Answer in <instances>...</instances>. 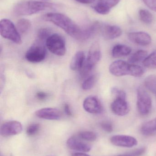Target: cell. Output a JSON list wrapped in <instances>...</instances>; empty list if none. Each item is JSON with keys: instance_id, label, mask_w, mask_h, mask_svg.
Returning a JSON list of instances; mask_svg holds the SVG:
<instances>
[{"instance_id": "cell-1", "label": "cell", "mask_w": 156, "mask_h": 156, "mask_svg": "<svg viewBox=\"0 0 156 156\" xmlns=\"http://www.w3.org/2000/svg\"><path fill=\"white\" fill-rule=\"evenodd\" d=\"M43 18L63 29L68 34L77 40H86L95 33L93 26L82 28L68 16L60 13H48L44 15Z\"/></svg>"}, {"instance_id": "cell-2", "label": "cell", "mask_w": 156, "mask_h": 156, "mask_svg": "<svg viewBox=\"0 0 156 156\" xmlns=\"http://www.w3.org/2000/svg\"><path fill=\"white\" fill-rule=\"evenodd\" d=\"M54 7V5L50 3L30 0L16 4L14 7L13 13L16 16L32 15Z\"/></svg>"}, {"instance_id": "cell-3", "label": "cell", "mask_w": 156, "mask_h": 156, "mask_svg": "<svg viewBox=\"0 0 156 156\" xmlns=\"http://www.w3.org/2000/svg\"><path fill=\"white\" fill-rule=\"evenodd\" d=\"M0 34L2 37L17 44H22L20 33L13 23L9 19H3L0 22Z\"/></svg>"}, {"instance_id": "cell-4", "label": "cell", "mask_w": 156, "mask_h": 156, "mask_svg": "<svg viewBox=\"0 0 156 156\" xmlns=\"http://www.w3.org/2000/svg\"><path fill=\"white\" fill-rule=\"evenodd\" d=\"M45 44L48 50L54 55L62 56L66 54V42L60 35H50L46 40Z\"/></svg>"}, {"instance_id": "cell-5", "label": "cell", "mask_w": 156, "mask_h": 156, "mask_svg": "<svg viewBox=\"0 0 156 156\" xmlns=\"http://www.w3.org/2000/svg\"><path fill=\"white\" fill-rule=\"evenodd\" d=\"M137 108L138 112L142 115H147L151 112L152 101L147 91L140 86L137 91Z\"/></svg>"}, {"instance_id": "cell-6", "label": "cell", "mask_w": 156, "mask_h": 156, "mask_svg": "<svg viewBox=\"0 0 156 156\" xmlns=\"http://www.w3.org/2000/svg\"><path fill=\"white\" fill-rule=\"evenodd\" d=\"M45 48L43 43L37 41L27 50L25 58L30 63H38L43 61L45 58Z\"/></svg>"}, {"instance_id": "cell-7", "label": "cell", "mask_w": 156, "mask_h": 156, "mask_svg": "<svg viewBox=\"0 0 156 156\" xmlns=\"http://www.w3.org/2000/svg\"><path fill=\"white\" fill-rule=\"evenodd\" d=\"M101 57V52L100 44L95 42L91 46L87 59L84 65L90 70L93 69L94 66L100 61Z\"/></svg>"}, {"instance_id": "cell-8", "label": "cell", "mask_w": 156, "mask_h": 156, "mask_svg": "<svg viewBox=\"0 0 156 156\" xmlns=\"http://www.w3.org/2000/svg\"><path fill=\"white\" fill-rule=\"evenodd\" d=\"M131 64L123 60H116L111 63L109 66L111 74L116 77L130 76Z\"/></svg>"}, {"instance_id": "cell-9", "label": "cell", "mask_w": 156, "mask_h": 156, "mask_svg": "<svg viewBox=\"0 0 156 156\" xmlns=\"http://www.w3.org/2000/svg\"><path fill=\"white\" fill-rule=\"evenodd\" d=\"M84 110L91 114H98L103 112V107L100 101L96 96L91 95L85 98L83 103Z\"/></svg>"}, {"instance_id": "cell-10", "label": "cell", "mask_w": 156, "mask_h": 156, "mask_svg": "<svg viewBox=\"0 0 156 156\" xmlns=\"http://www.w3.org/2000/svg\"><path fill=\"white\" fill-rule=\"evenodd\" d=\"M23 131V126L20 122L9 121L2 125L0 129L1 135L4 137L19 134Z\"/></svg>"}, {"instance_id": "cell-11", "label": "cell", "mask_w": 156, "mask_h": 156, "mask_svg": "<svg viewBox=\"0 0 156 156\" xmlns=\"http://www.w3.org/2000/svg\"><path fill=\"white\" fill-rule=\"evenodd\" d=\"M111 108L114 114L121 116L128 114L130 110L126 98L124 97H115L111 104Z\"/></svg>"}, {"instance_id": "cell-12", "label": "cell", "mask_w": 156, "mask_h": 156, "mask_svg": "<svg viewBox=\"0 0 156 156\" xmlns=\"http://www.w3.org/2000/svg\"><path fill=\"white\" fill-rule=\"evenodd\" d=\"M111 143L116 146L132 147L137 144V141L132 136L126 135H116L112 136Z\"/></svg>"}, {"instance_id": "cell-13", "label": "cell", "mask_w": 156, "mask_h": 156, "mask_svg": "<svg viewBox=\"0 0 156 156\" xmlns=\"http://www.w3.org/2000/svg\"><path fill=\"white\" fill-rule=\"evenodd\" d=\"M35 115L40 119L48 120H58L61 118L62 113L59 109L54 108H44L36 112Z\"/></svg>"}, {"instance_id": "cell-14", "label": "cell", "mask_w": 156, "mask_h": 156, "mask_svg": "<svg viewBox=\"0 0 156 156\" xmlns=\"http://www.w3.org/2000/svg\"><path fill=\"white\" fill-rule=\"evenodd\" d=\"M128 37L131 42L139 45H148L152 42L151 37L146 32H132L128 34Z\"/></svg>"}, {"instance_id": "cell-15", "label": "cell", "mask_w": 156, "mask_h": 156, "mask_svg": "<svg viewBox=\"0 0 156 156\" xmlns=\"http://www.w3.org/2000/svg\"><path fill=\"white\" fill-rule=\"evenodd\" d=\"M121 0H98V3L93 6L94 11L102 15H107L111 9L116 6Z\"/></svg>"}, {"instance_id": "cell-16", "label": "cell", "mask_w": 156, "mask_h": 156, "mask_svg": "<svg viewBox=\"0 0 156 156\" xmlns=\"http://www.w3.org/2000/svg\"><path fill=\"white\" fill-rule=\"evenodd\" d=\"M100 31L103 37L107 40L118 38L122 34V29L116 25H102Z\"/></svg>"}, {"instance_id": "cell-17", "label": "cell", "mask_w": 156, "mask_h": 156, "mask_svg": "<svg viewBox=\"0 0 156 156\" xmlns=\"http://www.w3.org/2000/svg\"><path fill=\"white\" fill-rule=\"evenodd\" d=\"M67 147L71 150L82 152H89L91 149V147L89 144L80 141L75 137H71L68 139Z\"/></svg>"}, {"instance_id": "cell-18", "label": "cell", "mask_w": 156, "mask_h": 156, "mask_svg": "<svg viewBox=\"0 0 156 156\" xmlns=\"http://www.w3.org/2000/svg\"><path fill=\"white\" fill-rule=\"evenodd\" d=\"M85 62V55L83 51H78L75 54L71 61L70 67L73 71L80 70Z\"/></svg>"}, {"instance_id": "cell-19", "label": "cell", "mask_w": 156, "mask_h": 156, "mask_svg": "<svg viewBox=\"0 0 156 156\" xmlns=\"http://www.w3.org/2000/svg\"><path fill=\"white\" fill-rule=\"evenodd\" d=\"M132 52V49L130 47L126 45H115L112 50V56L114 58H119L122 57L127 56Z\"/></svg>"}, {"instance_id": "cell-20", "label": "cell", "mask_w": 156, "mask_h": 156, "mask_svg": "<svg viewBox=\"0 0 156 156\" xmlns=\"http://www.w3.org/2000/svg\"><path fill=\"white\" fill-rule=\"evenodd\" d=\"M141 132L147 136H152L156 134V117L153 120L147 122L143 125Z\"/></svg>"}, {"instance_id": "cell-21", "label": "cell", "mask_w": 156, "mask_h": 156, "mask_svg": "<svg viewBox=\"0 0 156 156\" xmlns=\"http://www.w3.org/2000/svg\"><path fill=\"white\" fill-rule=\"evenodd\" d=\"M148 56V53L146 50H139L130 57L128 62L130 64H135L143 60Z\"/></svg>"}, {"instance_id": "cell-22", "label": "cell", "mask_w": 156, "mask_h": 156, "mask_svg": "<svg viewBox=\"0 0 156 156\" xmlns=\"http://www.w3.org/2000/svg\"><path fill=\"white\" fill-rule=\"evenodd\" d=\"M31 26V22L29 20L21 18L17 21L16 27L19 33L24 34L29 30Z\"/></svg>"}, {"instance_id": "cell-23", "label": "cell", "mask_w": 156, "mask_h": 156, "mask_svg": "<svg viewBox=\"0 0 156 156\" xmlns=\"http://www.w3.org/2000/svg\"><path fill=\"white\" fill-rule=\"evenodd\" d=\"M98 76L96 74L90 75L84 80L82 83V89L85 90H91L93 88L98 80Z\"/></svg>"}, {"instance_id": "cell-24", "label": "cell", "mask_w": 156, "mask_h": 156, "mask_svg": "<svg viewBox=\"0 0 156 156\" xmlns=\"http://www.w3.org/2000/svg\"><path fill=\"white\" fill-rule=\"evenodd\" d=\"M146 88L154 94H156V75H151L144 80Z\"/></svg>"}, {"instance_id": "cell-25", "label": "cell", "mask_w": 156, "mask_h": 156, "mask_svg": "<svg viewBox=\"0 0 156 156\" xmlns=\"http://www.w3.org/2000/svg\"><path fill=\"white\" fill-rule=\"evenodd\" d=\"M139 15L140 20L144 23L149 24L154 21V16L147 9H141L139 11Z\"/></svg>"}, {"instance_id": "cell-26", "label": "cell", "mask_w": 156, "mask_h": 156, "mask_svg": "<svg viewBox=\"0 0 156 156\" xmlns=\"http://www.w3.org/2000/svg\"><path fill=\"white\" fill-rule=\"evenodd\" d=\"M143 63L146 67L149 68H156V50L148 55Z\"/></svg>"}, {"instance_id": "cell-27", "label": "cell", "mask_w": 156, "mask_h": 156, "mask_svg": "<svg viewBox=\"0 0 156 156\" xmlns=\"http://www.w3.org/2000/svg\"><path fill=\"white\" fill-rule=\"evenodd\" d=\"M144 69L140 66L135 64H131L130 76L136 78L141 77L144 74Z\"/></svg>"}, {"instance_id": "cell-28", "label": "cell", "mask_w": 156, "mask_h": 156, "mask_svg": "<svg viewBox=\"0 0 156 156\" xmlns=\"http://www.w3.org/2000/svg\"><path fill=\"white\" fill-rule=\"evenodd\" d=\"M50 30L47 28H40L37 33V41L44 43L50 35Z\"/></svg>"}, {"instance_id": "cell-29", "label": "cell", "mask_w": 156, "mask_h": 156, "mask_svg": "<svg viewBox=\"0 0 156 156\" xmlns=\"http://www.w3.org/2000/svg\"><path fill=\"white\" fill-rule=\"evenodd\" d=\"M78 136L83 140L89 142H93L97 139V135L95 133L90 131H84L79 133Z\"/></svg>"}, {"instance_id": "cell-30", "label": "cell", "mask_w": 156, "mask_h": 156, "mask_svg": "<svg viewBox=\"0 0 156 156\" xmlns=\"http://www.w3.org/2000/svg\"><path fill=\"white\" fill-rule=\"evenodd\" d=\"M40 127V125L38 124H32L27 127L26 131L27 134L29 136L34 135L39 131Z\"/></svg>"}, {"instance_id": "cell-31", "label": "cell", "mask_w": 156, "mask_h": 156, "mask_svg": "<svg viewBox=\"0 0 156 156\" xmlns=\"http://www.w3.org/2000/svg\"><path fill=\"white\" fill-rule=\"evenodd\" d=\"M101 128L105 132L108 133H111L113 131V126L111 122L109 121H103L100 123Z\"/></svg>"}, {"instance_id": "cell-32", "label": "cell", "mask_w": 156, "mask_h": 156, "mask_svg": "<svg viewBox=\"0 0 156 156\" xmlns=\"http://www.w3.org/2000/svg\"><path fill=\"white\" fill-rule=\"evenodd\" d=\"M145 148L144 147L136 149L128 154H123L117 156H141L145 152Z\"/></svg>"}, {"instance_id": "cell-33", "label": "cell", "mask_w": 156, "mask_h": 156, "mask_svg": "<svg viewBox=\"0 0 156 156\" xmlns=\"http://www.w3.org/2000/svg\"><path fill=\"white\" fill-rule=\"evenodd\" d=\"M111 93L115 97L126 98V94L125 92L116 87H114L111 89Z\"/></svg>"}, {"instance_id": "cell-34", "label": "cell", "mask_w": 156, "mask_h": 156, "mask_svg": "<svg viewBox=\"0 0 156 156\" xmlns=\"http://www.w3.org/2000/svg\"><path fill=\"white\" fill-rule=\"evenodd\" d=\"M143 1L151 10L156 12V0H143Z\"/></svg>"}, {"instance_id": "cell-35", "label": "cell", "mask_w": 156, "mask_h": 156, "mask_svg": "<svg viewBox=\"0 0 156 156\" xmlns=\"http://www.w3.org/2000/svg\"><path fill=\"white\" fill-rule=\"evenodd\" d=\"M48 97L47 94L43 91L38 92L36 94V97L39 101H44Z\"/></svg>"}, {"instance_id": "cell-36", "label": "cell", "mask_w": 156, "mask_h": 156, "mask_svg": "<svg viewBox=\"0 0 156 156\" xmlns=\"http://www.w3.org/2000/svg\"><path fill=\"white\" fill-rule=\"evenodd\" d=\"M64 111H65V113L67 115H72V113H71V110L70 107L69 105L67 104H65L64 105Z\"/></svg>"}, {"instance_id": "cell-37", "label": "cell", "mask_w": 156, "mask_h": 156, "mask_svg": "<svg viewBox=\"0 0 156 156\" xmlns=\"http://www.w3.org/2000/svg\"><path fill=\"white\" fill-rule=\"evenodd\" d=\"M78 2L81 3L85 4H89L93 3L95 2V0H75Z\"/></svg>"}, {"instance_id": "cell-38", "label": "cell", "mask_w": 156, "mask_h": 156, "mask_svg": "<svg viewBox=\"0 0 156 156\" xmlns=\"http://www.w3.org/2000/svg\"><path fill=\"white\" fill-rule=\"evenodd\" d=\"M71 156H90L89 155L87 154L84 153H78L73 154Z\"/></svg>"}, {"instance_id": "cell-39", "label": "cell", "mask_w": 156, "mask_h": 156, "mask_svg": "<svg viewBox=\"0 0 156 156\" xmlns=\"http://www.w3.org/2000/svg\"><path fill=\"white\" fill-rule=\"evenodd\" d=\"M26 74L28 76V77L31 78H34V75L33 73H32V72H31V71H27V72Z\"/></svg>"}, {"instance_id": "cell-40", "label": "cell", "mask_w": 156, "mask_h": 156, "mask_svg": "<svg viewBox=\"0 0 156 156\" xmlns=\"http://www.w3.org/2000/svg\"><path fill=\"white\" fill-rule=\"evenodd\" d=\"M1 156H2V155H1Z\"/></svg>"}]
</instances>
